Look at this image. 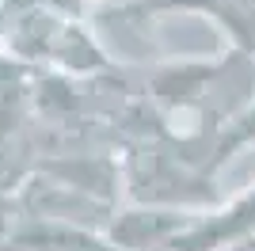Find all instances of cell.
<instances>
[{
	"mask_svg": "<svg viewBox=\"0 0 255 251\" xmlns=\"http://www.w3.org/2000/svg\"><path fill=\"white\" fill-rule=\"evenodd\" d=\"M171 11H194V15L213 19L233 38V50L248 53L255 61V0H126V4H111L96 11V23L145 31L152 19L171 15Z\"/></svg>",
	"mask_w": 255,
	"mask_h": 251,
	"instance_id": "1",
	"label": "cell"
}]
</instances>
